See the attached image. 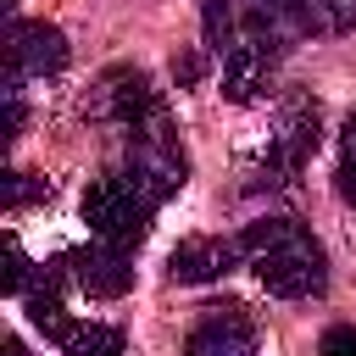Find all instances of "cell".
<instances>
[{
	"label": "cell",
	"instance_id": "1",
	"mask_svg": "<svg viewBox=\"0 0 356 356\" xmlns=\"http://www.w3.org/2000/svg\"><path fill=\"white\" fill-rule=\"evenodd\" d=\"M206 22V44L222 61V95L228 100H256L278 61L317 33V11L312 0H206L200 6Z\"/></svg>",
	"mask_w": 356,
	"mask_h": 356
},
{
	"label": "cell",
	"instance_id": "2",
	"mask_svg": "<svg viewBox=\"0 0 356 356\" xmlns=\"http://www.w3.org/2000/svg\"><path fill=\"white\" fill-rule=\"evenodd\" d=\"M250 273L261 278L267 295L278 300H312L328 289V256L312 239V228H300L295 217H261L239 234Z\"/></svg>",
	"mask_w": 356,
	"mask_h": 356
},
{
	"label": "cell",
	"instance_id": "3",
	"mask_svg": "<svg viewBox=\"0 0 356 356\" xmlns=\"http://www.w3.org/2000/svg\"><path fill=\"white\" fill-rule=\"evenodd\" d=\"M156 195L134 178V172H106L83 189V222L100 245H117V250H134L145 234H150V217H156Z\"/></svg>",
	"mask_w": 356,
	"mask_h": 356
},
{
	"label": "cell",
	"instance_id": "4",
	"mask_svg": "<svg viewBox=\"0 0 356 356\" xmlns=\"http://www.w3.org/2000/svg\"><path fill=\"white\" fill-rule=\"evenodd\" d=\"M317 128H323L317 100H289V106L278 111L273 134H267V150H261V161H256V184H267V189L295 184L300 167H306L312 150H317Z\"/></svg>",
	"mask_w": 356,
	"mask_h": 356
},
{
	"label": "cell",
	"instance_id": "5",
	"mask_svg": "<svg viewBox=\"0 0 356 356\" xmlns=\"http://www.w3.org/2000/svg\"><path fill=\"white\" fill-rule=\"evenodd\" d=\"M67 33L56 22H22L11 17L6 22V39H0V61H6V78L0 83H33V78H56L67 67Z\"/></svg>",
	"mask_w": 356,
	"mask_h": 356
},
{
	"label": "cell",
	"instance_id": "6",
	"mask_svg": "<svg viewBox=\"0 0 356 356\" xmlns=\"http://www.w3.org/2000/svg\"><path fill=\"white\" fill-rule=\"evenodd\" d=\"M95 117L111 122L128 139V134H145V128L167 122V106H161V95L150 89V78L139 67H111L95 89Z\"/></svg>",
	"mask_w": 356,
	"mask_h": 356
},
{
	"label": "cell",
	"instance_id": "7",
	"mask_svg": "<svg viewBox=\"0 0 356 356\" xmlns=\"http://www.w3.org/2000/svg\"><path fill=\"white\" fill-rule=\"evenodd\" d=\"M122 145H128L122 172H134L156 200H167V195H178V189H184L189 161H184V145H178L172 117H167V122H156V128H145V134H128Z\"/></svg>",
	"mask_w": 356,
	"mask_h": 356
},
{
	"label": "cell",
	"instance_id": "8",
	"mask_svg": "<svg viewBox=\"0 0 356 356\" xmlns=\"http://www.w3.org/2000/svg\"><path fill=\"white\" fill-rule=\"evenodd\" d=\"M61 273L67 284H78L89 300H122L134 289V256L117 250V245H89V250H67L61 256Z\"/></svg>",
	"mask_w": 356,
	"mask_h": 356
},
{
	"label": "cell",
	"instance_id": "9",
	"mask_svg": "<svg viewBox=\"0 0 356 356\" xmlns=\"http://www.w3.org/2000/svg\"><path fill=\"white\" fill-rule=\"evenodd\" d=\"M184 356H256V323L245 306H206L184 339Z\"/></svg>",
	"mask_w": 356,
	"mask_h": 356
},
{
	"label": "cell",
	"instance_id": "10",
	"mask_svg": "<svg viewBox=\"0 0 356 356\" xmlns=\"http://www.w3.org/2000/svg\"><path fill=\"white\" fill-rule=\"evenodd\" d=\"M245 256L239 239H222V234H195L184 239L172 256H167V278L172 284H211L222 273H234V261Z\"/></svg>",
	"mask_w": 356,
	"mask_h": 356
},
{
	"label": "cell",
	"instance_id": "11",
	"mask_svg": "<svg viewBox=\"0 0 356 356\" xmlns=\"http://www.w3.org/2000/svg\"><path fill=\"white\" fill-rule=\"evenodd\" d=\"M56 345H61V356H122V328L117 323H83V317H67L56 334H50Z\"/></svg>",
	"mask_w": 356,
	"mask_h": 356
},
{
	"label": "cell",
	"instance_id": "12",
	"mask_svg": "<svg viewBox=\"0 0 356 356\" xmlns=\"http://www.w3.org/2000/svg\"><path fill=\"white\" fill-rule=\"evenodd\" d=\"M39 273H44V267H33V261L22 256V245H17V239H6V267H0L6 295H28V289L39 284Z\"/></svg>",
	"mask_w": 356,
	"mask_h": 356
},
{
	"label": "cell",
	"instance_id": "13",
	"mask_svg": "<svg viewBox=\"0 0 356 356\" xmlns=\"http://www.w3.org/2000/svg\"><path fill=\"white\" fill-rule=\"evenodd\" d=\"M28 200H50V184L33 172H6V211H22Z\"/></svg>",
	"mask_w": 356,
	"mask_h": 356
},
{
	"label": "cell",
	"instance_id": "14",
	"mask_svg": "<svg viewBox=\"0 0 356 356\" xmlns=\"http://www.w3.org/2000/svg\"><path fill=\"white\" fill-rule=\"evenodd\" d=\"M312 11H317L323 33H350L356 28V0H312Z\"/></svg>",
	"mask_w": 356,
	"mask_h": 356
},
{
	"label": "cell",
	"instance_id": "15",
	"mask_svg": "<svg viewBox=\"0 0 356 356\" xmlns=\"http://www.w3.org/2000/svg\"><path fill=\"white\" fill-rule=\"evenodd\" d=\"M339 195L356 206V117H350L345 134H339Z\"/></svg>",
	"mask_w": 356,
	"mask_h": 356
},
{
	"label": "cell",
	"instance_id": "16",
	"mask_svg": "<svg viewBox=\"0 0 356 356\" xmlns=\"http://www.w3.org/2000/svg\"><path fill=\"white\" fill-rule=\"evenodd\" d=\"M317 350H323V356H356V323H339V328H328Z\"/></svg>",
	"mask_w": 356,
	"mask_h": 356
},
{
	"label": "cell",
	"instance_id": "17",
	"mask_svg": "<svg viewBox=\"0 0 356 356\" xmlns=\"http://www.w3.org/2000/svg\"><path fill=\"white\" fill-rule=\"evenodd\" d=\"M172 72H178V83H195V78H200V61L184 56V61H172Z\"/></svg>",
	"mask_w": 356,
	"mask_h": 356
},
{
	"label": "cell",
	"instance_id": "18",
	"mask_svg": "<svg viewBox=\"0 0 356 356\" xmlns=\"http://www.w3.org/2000/svg\"><path fill=\"white\" fill-rule=\"evenodd\" d=\"M6 356H28V350H22V339H6Z\"/></svg>",
	"mask_w": 356,
	"mask_h": 356
}]
</instances>
